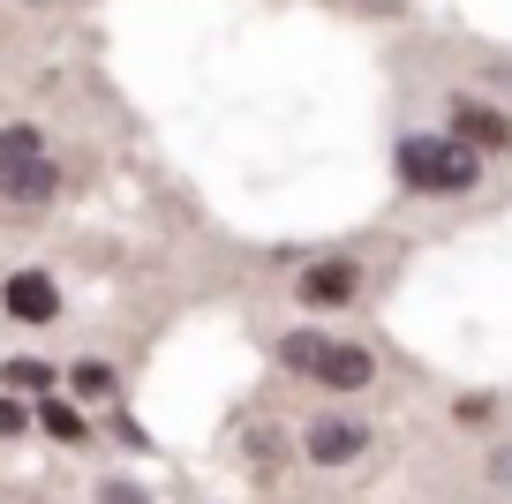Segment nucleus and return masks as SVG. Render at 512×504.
Instances as JSON below:
<instances>
[{
    "label": "nucleus",
    "mask_w": 512,
    "mask_h": 504,
    "mask_svg": "<svg viewBox=\"0 0 512 504\" xmlns=\"http://www.w3.org/2000/svg\"><path fill=\"white\" fill-rule=\"evenodd\" d=\"M279 362H287L294 377L324 384V392H369V384H377L369 347H354V339H324V331H287V339H279Z\"/></svg>",
    "instance_id": "nucleus-1"
},
{
    "label": "nucleus",
    "mask_w": 512,
    "mask_h": 504,
    "mask_svg": "<svg viewBox=\"0 0 512 504\" xmlns=\"http://www.w3.org/2000/svg\"><path fill=\"white\" fill-rule=\"evenodd\" d=\"M53 189H61V174H53V158H46V136H38L31 121H8L0 128V196L38 211Z\"/></svg>",
    "instance_id": "nucleus-2"
},
{
    "label": "nucleus",
    "mask_w": 512,
    "mask_h": 504,
    "mask_svg": "<svg viewBox=\"0 0 512 504\" xmlns=\"http://www.w3.org/2000/svg\"><path fill=\"white\" fill-rule=\"evenodd\" d=\"M475 174H482V158L467 151V143H452V136H400V181L407 189L460 196V189H475Z\"/></svg>",
    "instance_id": "nucleus-3"
},
{
    "label": "nucleus",
    "mask_w": 512,
    "mask_h": 504,
    "mask_svg": "<svg viewBox=\"0 0 512 504\" xmlns=\"http://www.w3.org/2000/svg\"><path fill=\"white\" fill-rule=\"evenodd\" d=\"M0 309L16 324H61V286L46 271H16V279H0Z\"/></svg>",
    "instance_id": "nucleus-4"
},
{
    "label": "nucleus",
    "mask_w": 512,
    "mask_h": 504,
    "mask_svg": "<svg viewBox=\"0 0 512 504\" xmlns=\"http://www.w3.org/2000/svg\"><path fill=\"white\" fill-rule=\"evenodd\" d=\"M362 294V264L354 256H317V264L302 271V301L309 309H339V301Z\"/></svg>",
    "instance_id": "nucleus-5"
},
{
    "label": "nucleus",
    "mask_w": 512,
    "mask_h": 504,
    "mask_svg": "<svg viewBox=\"0 0 512 504\" xmlns=\"http://www.w3.org/2000/svg\"><path fill=\"white\" fill-rule=\"evenodd\" d=\"M362 444H369L362 422H347V414H324V422H309L302 452L317 459V467H347V459H362Z\"/></svg>",
    "instance_id": "nucleus-6"
},
{
    "label": "nucleus",
    "mask_w": 512,
    "mask_h": 504,
    "mask_svg": "<svg viewBox=\"0 0 512 504\" xmlns=\"http://www.w3.org/2000/svg\"><path fill=\"white\" fill-rule=\"evenodd\" d=\"M452 143H467V151H512V121L505 113H490V106H475V98H460L452 106Z\"/></svg>",
    "instance_id": "nucleus-7"
},
{
    "label": "nucleus",
    "mask_w": 512,
    "mask_h": 504,
    "mask_svg": "<svg viewBox=\"0 0 512 504\" xmlns=\"http://www.w3.org/2000/svg\"><path fill=\"white\" fill-rule=\"evenodd\" d=\"M0 384H8V392H23V399H46L61 377H53L46 362H8V369H0Z\"/></svg>",
    "instance_id": "nucleus-8"
},
{
    "label": "nucleus",
    "mask_w": 512,
    "mask_h": 504,
    "mask_svg": "<svg viewBox=\"0 0 512 504\" xmlns=\"http://www.w3.org/2000/svg\"><path fill=\"white\" fill-rule=\"evenodd\" d=\"M113 384H121L113 362H76V369H68V392H76V399H113Z\"/></svg>",
    "instance_id": "nucleus-9"
},
{
    "label": "nucleus",
    "mask_w": 512,
    "mask_h": 504,
    "mask_svg": "<svg viewBox=\"0 0 512 504\" xmlns=\"http://www.w3.org/2000/svg\"><path fill=\"white\" fill-rule=\"evenodd\" d=\"M46 429H53V437H83V422L68 407H53V399H46Z\"/></svg>",
    "instance_id": "nucleus-10"
},
{
    "label": "nucleus",
    "mask_w": 512,
    "mask_h": 504,
    "mask_svg": "<svg viewBox=\"0 0 512 504\" xmlns=\"http://www.w3.org/2000/svg\"><path fill=\"white\" fill-rule=\"evenodd\" d=\"M106 504H144V497H136L128 482H113V489H106Z\"/></svg>",
    "instance_id": "nucleus-11"
},
{
    "label": "nucleus",
    "mask_w": 512,
    "mask_h": 504,
    "mask_svg": "<svg viewBox=\"0 0 512 504\" xmlns=\"http://www.w3.org/2000/svg\"><path fill=\"white\" fill-rule=\"evenodd\" d=\"M0 429H23V414H16V407H8V399H0Z\"/></svg>",
    "instance_id": "nucleus-12"
},
{
    "label": "nucleus",
    "mask_w": 512,
    "mask_h": 504,
    "mask_svg": "<svg viewBox=\"0 0 512 504\" xmlns=\"http://www.w3.org/2000/svg\"><path fill=\"white\" fill-rule=\"evenodd\" d=\"M369 8H392V0H369Z\"/></svg>",
    "instance_id": "nucleus-13"
},
{
    "label": "nucleus",
    "mask_w": 512,
    "mask_h": 504,
    "mask_svg": "<svg viewBox=\"0 0 512 504\" xmlns=\"http://www.w3.org/2000/svg\"><path fill=\"white\" fill-rule=\"evenodd\" d=\"M31 8H38V0H31Z\"/></svg>",
    "instance_id": "nucleus-14"
}]
</instances>
